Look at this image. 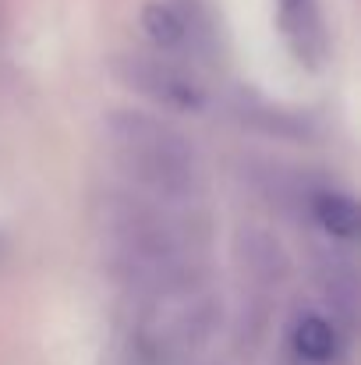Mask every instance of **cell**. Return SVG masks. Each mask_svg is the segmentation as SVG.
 Listing matches in <instances>:
<instances>
[{"label": "cell", "instance_id": "6da1fadb", "mask_svg": "<svg viewBox=\"0 0 361 365\" xmlns=\"http://www.w3.org/2000/svg\"><path fill=\"white\" fill-rule=\"evenodd\" d=\"M280 25L305 64H319L326 53V25L315 0H280Z\"/></svg>", "mask_w": 361, "mask_h": 365}, {"label": "cell", "instance_id": "3957f363", "mask_svg": "<svg viewBox=\"0 0 361 365\" xmlns=\"http://www.w3.org/2000/svg\"><path fill=\"white\" fill-rule=\"evenodd\" d=\"M142 25L149 32V39L163 50H177L184 39H188V18L184 11H177L174 4H149L145 14H142Z\"/></svg>", "mask_w": 361, "mask_h": 365}, {"label": "cell", "instance_id": "7a4b0ae2", "mask_svg": "<svg viewBox=\"0 0 361 365\" xmlns=\"http://www.w3.org/2000/svg\"><path fill=\"white\" fill-rule=\"evenodd\" d=\"M291 344H294V355L305 359V362H330L337 355V327L319 316V312H308L294 323V334H291Z\"/></svg>", "mask_w": 361, "mask_h": 365}, {"label": "cell", "instance_id": "277c9868", "mask_svg": "<svg viewBox=\"0 0 361 365\" xmlns=\"http://www.w3.org/2000/svg\"><path fill=\"white\" fill-rule=\"evenodd\" d=\"M315 220L333 238H355L358 235V206L340 192H326V195L315 199Z\"/></svg>", "mask_w": 361, "mask_h": 365}]
</instances>
